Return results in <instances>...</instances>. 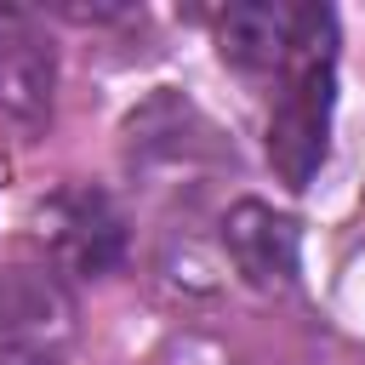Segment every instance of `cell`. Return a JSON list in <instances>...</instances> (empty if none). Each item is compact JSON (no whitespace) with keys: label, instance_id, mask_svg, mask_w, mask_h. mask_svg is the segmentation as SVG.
I'll use <instances>...</instances> for the list:
<instances>
[{"label":"cell","instance_id":"obj_1","mask_svg":"<svg viewBox=\"0 0 365 365\" xmlns=\"http://www.w3.org/2000/svg\"><path fill=\"white\" fill-rule=\"evenodd\" d=\"M331 108H336V17L302 46V57L274 80L268 103V165L285 188H308L331 154Z\"/></svg>","mask_w":365,"mask_h":365},{"label":"cell","instance_id":"obj_2","mask_svg":"<svg viewBox=\"0 0 365 365\" xmlns=\"http://www.w3.org/2000/svg\"><path fill=\"white\" fill-rule=\"evenodd\" d=\"M80 342V308L68 274L51 262L0 268V365H68Z\"/></svg>","mask_w":365,"mask_h":365},{"label":"cell","instance_id":"obj_3","mask_svg":"<svg viewBox=\"0 0 365 365\" xmlns=\"http://www.w3.org/2000/svg\"><path fill=\"white\" fill-rule=\"evenodd\" d=\"M325 23H331V6L240 0L217 17V51H222L228 68H240L251 80H279Z\"/></svg>","mask_w":365,"mask_h":365},{"label":"cell","instance_id":"obj_4","mask_svg":"<svg viewBox=\"0 0 365 365\" xmlns=\"http://www.w3.org/2000/svg\"><path fill=\"white\" fill-rule=\"evenodd\" d=\"M40 245L57 274L97 279V274L120 268V257H125V217L103 188L74 182L40 205Z\"/></svg>","mask_w":365,"mask_h":365},{"label":"cell","instance_id":"obj_5","mask_svg":"<svg viewBox=\"0 0 365 365\" xmlns=\"http://www.w3.org/2000/svg\"><path fill=\"white\" fill-rule=\"evenodd\" d=\"M222 251L240 268L245 285L257 291H291L297 285V262H302V234L285 211H274L268 200H240L222 217Z\"/></svg>","mask_w":365,"mask_h":365},{"label":"cell","instance_id":"obj_6","mask_svg":"<svg viewBox=\"0 0 365 365\" xmlns=\"http://www.w3.org/2000/svg\"><path fill=\"white\" fill-rule=\"evenodd\" d=\"M57 97V51L34 29L29 11H0V120L34 131L51 120Z\"/></svg>","mask_w":365,"mask_h":365}]
</instances>
